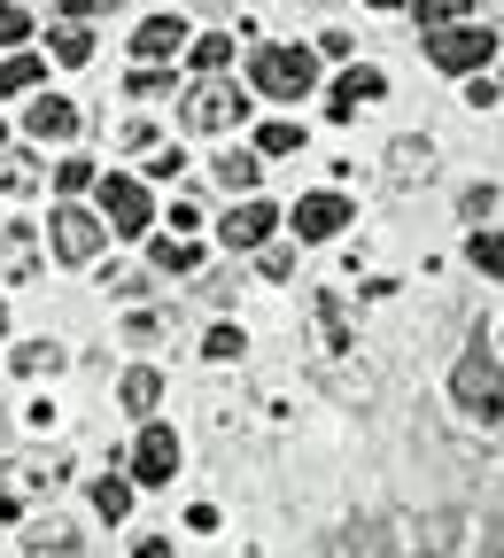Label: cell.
Returning <instances> with one entry per match:
<instances>
[{"mask_svg": "<svg viewBox=\"0 0 504 558\" xmlns=\"http://www.w3.org/2000/svg\"><path fill=\"white\" fill-rule=\"evenodd\" d=\"M451 396H458V411H473V418H504V373H496L489 349H466V357H458Z\"/></svg>", "mask_w": 504, "mask_h": 558, "instance_id": "1", "label": "cell"}, {"mask_svg": "<svg viewBox=\"0 0 504 558\" xmlns=\"http://www.w3.org/2000/svg\"><path fill=\"white\" fill-rule=\"evenodd\" d=\"M179 117H187L194 132H233V124L249 117V101H241V86H226L218 70H209V78H202V86L179 101Z\"/></svg>", "mask_w": 504, "mask_h": 558, "instance_id": "2", "label": "cell"}, {"mask_svg": "<svg viewBox=\"0 0 504 558\" xmlns=\"http://www.w3.org/2000/svg\"><path fill=\"white\" fill-rule=\"evenodd\" d=\"M311 78H319V62H311L303 47H264V54H256V86H264L272 101H303Z\"/></svg>", "mask_w": 504, "mask_h": 558, "instance_id": "3", "label": "cell"}, {"mask_svg": "<svg viewBox=\"0 0 504 558\" xmlns=\"http://www.w3.org/2000/svg\"><path fill=\"white\" fill-rule=\"evenodd\" d=\"M101 233H109V226L94 218V209H79V202H62L55 218H47V241H55L62 264H94V256H101Z\"/></svg>", "mask_w": 504, "mask_h": 558, "instance_id": "4", "label": "cell"}, {"mask_svg": "<svg viewBox=\"0 0 504 558\" xmlns=\"http://www.w3.org/2000/svg\"><path fill=\"white\" fill-rule=\"evenodd\" d=\"M101 218H109V233H148L156 226L148 186H140V179H101Z\"/></svg>", "mask_w": 504, "mask_h": 558, "instance_id": "5", "label": "cell"}, {"mask_svg": "<svg viewBox=\"0 0 504 558\" xmlns=\"http://www.w3.org/2000/svg\"><path fill=\"white\" fill-rule=\"evenodd\" d=\"M427 54H435L443 70H481V62L496 54V39H489V32H473V24H443L435 39H427Z\"/></svg>", "mask_w": 504, "mask_h": 558, "instance_id": "6", "label": "cell"}, {"mask_svg": "<svg viewBox=\"0 0 504 558\" xmlns=\"http://www.w3.org/2000/svg\"><path fill=\"white\" fill-rule=\"evenodd\" d=\"M341 226H349V202H341V194H303V202H296V233H303V241H334Z\"/></svg>", "mask_w": 504, "mask_h": 558, "instance_id": "7", "label": "cell"}, {"mask_svg": "<svg viewBox=\"0 0 504 558\" xmlns=\"http://www.w3.org/2000/svg\"><path fill=\"white\" fill-rule=\"evenodd\" d=\"M132 473H140V481H171V473H179V435H171V427H148V435L132 442Z\"/></svg>", "mask_w": 504, "mask_h": 558, "instance_id": "8", "label": "cell"}, {"mask_svg": "<svg viewBox=\"0 0 504 558\" xmlns=\"http://www.w3.org/2000/svg\"><path fill=\"white\" fill-rule=\"evenodd\" d=\"M272 226H279V209H272V202H241L218 233H226V248H264V241H272Z\"/></svg>", "mask_w": 504, "mask_h": 558, "instance_id": "9", "label": "cell"}, {"mask_svg": "<svg viewBox=\"0 0 504 558\" xmlns=\"http://www.w3.org/2000/svg\"><path fill=\"white\" fill-rule=\"evenodd\" d=\"M187 39H194V32H187L179 16H148V24H140V39H132V47L148 54V62H164V54H179Z\"/></svg>", "mask_w": 504, "mask_h": 558, "instance_id": "10", "label": "cell"}, {"mask_svg": "<svg viewBox=\"0 0 504 558\" xmlns=\"http://www.w3.org/2000/svg\"><path fill=\"white\" fill-rule=\"evenodd\" d=\"M32 140H70V132H79V109H70L62 94H47V101H32Z\"/></svg>", "mask_w": 504, "mask_h": 558, "instance_id": "11", "label": "cell"}, {"mask_svg": "<svg viewBox=\"0 0 504 558\" xmlns=\"http://www.w3.org/2000/svg\"><path fill=\"white\" fill-rule=\"evenodd\" d=\"M381 70H349V78L334 86V117H357V109H365V101H381Z\"/></svg>", "mask_w": 504, "mask_h": 558, "instance_id": "12", "label": "cell"}, {"mask_svg": "<svg viewBox=\"0 0 504 558\" xmlns=\"http://www.w3.org/2000/svg\"><path fill=\"white\" fill-rule=\"evenodd\" d=\"M39 558H62V550H79V527L70 520H32V535H24Z\"/></svg>", "mask_w": 504, "mask_h": 558, "instance_id": "13", "label": "cell"}, {"mask_svg": "<svg viewBox=\"0 0 504 558\" xmlns=\"http://www.w3.org/2000/svg\"><path fill=\"white\" fill-rule=\"evenodd\" d=\"M256 171H264V163H256V156H241V148H233V156H218V186H226V194H249V186H256Z\"/></svg>", "mask_w": 504, "mask_h": 558, "instance_id": "14", "label": "cell"}, {"mask_svg": "<svg viewBox=\"0 0 504 558\" xmlns=\"http://www.w3.org/2000/svg\"><path fill=\"white\" fill-rule=\"evenodd\" d=\"M47 39H55V62H86V54H94V32H86V24H55Z\"/></svg>", "mask_w": 504, "mask_h": 558, "instance_id": "15", "label": "cell"}, {"mask_svg": "<svg viewBox=\"0 0 504 558\" xmlns=\"http://www.w3.org/2000/svg\"><path fill=\"white\" fill-rule=\"evenodd\" d=\"M303 148V124H264V140H256V156H296Z\"/></svg>", "mask_w": 504, "mask_h": 558, "instance_id": "16", "label": "cell"}, {"mask_svg": "<svg viewBox=\"0 0 504 558\" xmlns=\"http://www.w3.org/2000/svg\"><path fill=\"white\" fill-rule=\"evenodd\" d=\"M24 86H39V62L32 54H9V62H0V94H24Z\"/></svg>", "mask_w": 504, "mask_h": 558, "instance_id": "17", "label": "cell"}, {"mask_svg": "<svg viewBox=\"0 0 504 558\" xmlns=\"http://www.w3.org/2000/svg\"><path fill=\"white\" fill-rule=\"evenodd\" d=\"M194 264H202L194 241H156V271H194Z\"/></svg>", "mask_w": 504, "mask_h": 558, "instance_id": "18", "label": "cell"}, {"mask_svg": "<svg viewBox=\"0 0 504 558\" xmlns=\"http://www.w3.org/2000/svg\"><path fill=\"white\" fill-rule=\"evenodd\" d=\"M466 256H473L481 271H496V279H504V233H473V241H466Z\"/></svg>", "mask_w": 504, "mask_h": 558, "instance_id": "19", "label": "cell"}, {"mask_svg": "<svg viewBox=\"0 0 504 558\" xmlns=\"http://www.w3.org/2000/svg\"><path fill=\"white\" fill-rule=\"evenodd\" d=\"M156 396H164V380H156L148 365H140V373H124V403H132V411H148Z\"/></svg>", "mask_w": 504, "mask_h": 558, "instance_id": "20", "label": "cell"}, {"mask_svg": "<svg viewBox=\"0 0 504 558\" xmlns=\"http://www.w3.org/2000/svg\"><path fill=\"white\" fill-rule=\"evenodd\" d=\"M94 505H101V520H124V512H132V481H101Z\"/></svg>", "mask_w": 504, "mask_h": 558, "instance_id": "21", "label": "cell"}, {"mask_svg": "<svg viewBox=\"0 0 504 558\" xmlns=\"http://www.w3.org/2000/svg\"><path fill=\"white\" fill-rule=\"evenodd\" d=\"M466 9H473V0H411V16H419V24H458Z\"/></svg>", "mask_w": 504, "mask_h": 558, "instance_id": "22", "label": "cell"}, {"mask_svg": "<svg viewBox=\"0 0 504 558\" xmlns=\"http://www.w3.org/2000/svg\"><path fill=\"white\" fill-rule=\"evenodd\" d=\"M62 365V349L55 341H32V349H16V373H55Z\"/></svg>", "mask_w": 504, "mask_h": 558, "instance_id": "23", "label": "cell"}, {"mask_svg": "<svg viewBox=\"0 0 504 558\" xmlns=\"http://www.w3.org/2000/svg\"><path fill=\"white\" fill-rule=\"evenodd\" d=\"M233 62V39H194V70L209 78V70H226Z\"/></svg>", "mask_w": 504, "mask_h": 558, "instance_id": "24", "label": "cell"}, {"mask_svg": "<svg viewBox=\"0 0 504 558\" xmlns=\"http://www.w3.org/2000/svg\"><path fill=\"white\" fill-rule=\"evenodd\" d=\"M0 271H32V241L9 226V233H0Z\"/></svg>", "mask_w": 504, "mask_h": 558, "instance_id": "25", "label": "cell"}, {"mask_svg": "<svg viewBox=\"0 0 504 558\" xmlns=\"http://www.w3.org/2000/svg\"><path fill=\"white\" fill-rule=\"evenodd\" d=\"M16 39H32V24H24L16 0H0V47H16Z\"/></svg>", "mask_w": 504, "mask_h": 558, "instance_id": "26", "label": "cell"}, {"mask_svg": "<svg viewBox=\"0 0 504 558\" xmlns=\"http://www.w3.org/2000/svg\"><path fill=\"white\" fill-rule=\"evenodd\" d=\"M55 186H62V194H86V186H94V163H55Z\"/></svg>", "mask_w": 504, "mask_h": 558, "instance_id": "27", "label": "cell"}, {"mask_svg": "<svg viewBox=\"0 0 504 558\" xmlns=\"http://www.w3.org/2000/svg\"><path fill=\"white\" fill-rule=\"evenodd\" d=\"M411 171L427 179V140H404V148H396V179H411Z\"/></svg>", "mask_w": 504, "mask_h": 558, "instance_id": "28", "label": "cell"}, {"mask_svg": "<svg viewBox=\"0 0 504 558\" xmlns=\"http://www.w3.org/2000/svg\"><path fill=\"white\" fill-rule=\"evenodd\" d=\"M32 179H39V171H32L24 156H9V163H0V186H9V194H32Z\"/></svg>", "mask_w": 504, "mask_h": 558, "instance_id": "29", "label": "cell"}, {"mask_svg": "<svg viewBox=\"0 0 504 558\" xmlns=\"http://www.w3.org/2000/svg\"><path fill=\"white\" fill-rule=\"evenodd\" d=\"M164 94H171L164 70H140V78H132V101H164Z\"/></svg>", "mask_w": 504, "mask_h": 558, "instance_id": "30", "label": "cell"}, {"mask_svg": "<svg viewBox=\"0 0 504 558\" xmlns=\"http://www.w3.org/2000/svg\"><path fill=\"white\" fill-rule=\"evenodd\" d=\"M202 357H241V333H233V326H218V333L202 341Z\"/></svg>", "mask_w": 504, "mask_h": 558, "instance_id": "31", "label": "cell"}, {"mask_svg": "<svg viewBox=\"0 0 504 558\" xmlns=\"http://www.w3.org/2000/svg\"><path fill=\"white\" fill-rule=\"evenodd\" d=\"M132 558H171V543H164V535H148V543H140Z\"/></svg>", "mask_w": 504, "mask_h": 558, "instance_id": "32", "label": "cell"}, {"mask_svg": "<svg viewBox=\"0 0 504 558\" xmlns=\"http://www.w3.org/2000/svg\"><path fill=\"white\" fill-rule=\"evenodd\" d=\"M0 326H9V311H0Z\"/></svg>", "mask_w": 504, "mask_h": 558, "instance_id": "33", "label": "cell"}]
</instances>
